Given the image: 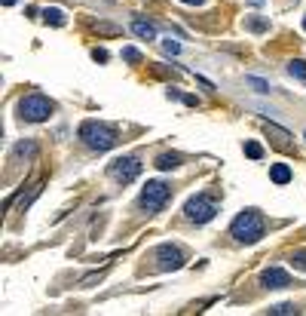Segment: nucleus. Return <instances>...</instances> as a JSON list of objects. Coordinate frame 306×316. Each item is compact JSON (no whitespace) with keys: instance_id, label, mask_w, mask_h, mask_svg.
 Wrapping results in <instances>:
<instances>
[{"instance_id":"nucleus-1","label":"nucleus","mask_w":306,"mask_h":316,"mask_svg":"<svg viewBox=\"0 0 306 316\" xmlns=\"http://www.w3.org/2000/svg\"><path fill=\"white\" fill-rule=\"evenodd\" d=\"M230 234H233L239 243L251 246V243H257V240L267 234V224H264V218H261V212H257V209H245V212H239V215L233 218Z\"/></svg>"},{"instance_id":"nucleus-2","label":"nucleus","mask_w":306,"mask_h":316,"mask_svg":"<svg viewBox=\"0 0 306 316\" xmlns=\"http://www.w3.org/2000/svg\"><path fill=\"white\" fill-rule=\"evenodd\" d=\"M80 138H83V144L92 148V151H110V148L116 144V129L107 126V123L86 120V123L80 126Z\"/></svg>"},{"instance_id":"nucleus-3","label":"nucleus","mask_w":306,"mask_h":316,"mask_svg":"<svg viewBox=\"0 0 306 316\" xmlns=\"http://www.w3.org/2000/svg\"><path fill=\"white\" fill-rule=\"evenodd\" d=\"M52 111H55V104L46 95H40V92H34V95L18 101V117L28 120V123H43V120H49Z\"/></svg>"},{"instance_id":"nucleus-4","label":"nucleus","mask_w":306,"mask_h":316,"mask_svg":"<svg viewBox=\"0 0 306 316\" xmlns=\"http://www.w3.org/2000/svg\"><path fill=\"white\" fill-rule=\"evenodd\" d=\"M169 197H172V187L166 181H147L144 191H141V206L147 212H162L166 203H169Z\"/></svg>"},{"instance_id":"nucleus-5","label":"nucleus","mask_w":306,"mask_h":316,"mask_svg":"<svg viewBox=\"0 0 306 316\" xmlns=\"http://www.w3.org/2000/svg\"><path fill=\"white\" fill-rule=\"evenodd\" d=\"M184 215H187L190 221H196V224H205V221H211V218L218 215V203H215L211 197H205V194H196V197L187 200Z\"/></svg>"},{"instance_id":"nucleus-6","label":"nucleus","mask_w":306,"mask_h":316,"mask_svg":"<svg viewBox=\"0 0 306 316\" xmlns=\"http://www.w3.org/2000/svg\"><path fill=\"white\" fill-rule=\"evenodd\" d=\"M107 175L113 181H120V184H129V181H135L141 175V160L138 157H120V160H113L107 166Z\"/></svg>"},{"instance_id":"nucleus-7","label":"nucleus","mask_w":306,"mask_h":316,"mask_svg":"<svg viewBox=\"0 0 306 316\" xmlns=\"http://www.w3.org/2000/svg\"><path fill=\"white\" fill-rule=\"evenodd\" d=\"M153 258H156V267H159V270H181V267H184V252H181L178 246H172V243H162V246L153 252Z\"/></svg>"},{"instance_id":"nucleus-8","label":"nucleus","mask_w":306,"mask_h":316,"mask_svg":"<svg viewBox=\"0 0 306 316\" xmlns=\"http://www.w3.org/2000/svg\"><path fill=\"white\" fill-rule=\"evenodd\" d=\"M261 286L264 289H288L291 286V277L282 270V267H270L261 273Z\"/></svg>"},{"instance_id":"nucleus-9","label":"nucleus","mask_w":306,"mask_h":316,"mask_svg":"<svg viewBox=\"0 0 306 316\" xmlns=\"http://www.w3.org/2000/svg\"><path fill=\"white\" fill-rule=\"evenodd\" d=\"M132 31L141 37V40H156V25L153 22H144V18H135L132 22Z\"/></svg>"},{"instance_id":"nucleus-10","label":"nucleus","mask_w":306,"mask_h":316,"mask_svg":"<svg viewBox=\"0 0 306 316\" xmlns=\"http://www.w3.org/2000/svg\"><path fill=\"white\" fill-rule=\"evenodd\" d=\"M270 178H273V184H288L291 181V166L288 163H273L270 166Z\"/></svg>"},{"instance_id":"nucleus-11","label":"nucleus","mask_w":306,"mask_h":316,"mask_svg":"<svg viewBox=\"0 0 306 316\" xmlns=\"http://www.w3.org/2000/svg\"><path fill=\"white\" fill-rule=\"evenodd\" d=\"M245 31H251V34H267V31H270V18H267V15H248V18H245Z\"/></svg>"},{"instance_id":"nucleus-12","label":"nucleus","mask_w":306,"mask_h":316,"mask_svg":"<svg viewBox=\"0 0 306 316\" xmlns=\"http://www.w3.org/2000/svg\"><path fill=\"white\" fill-rule=\"evenodd\" d=\"M43 22H46V25H55V28H61L67 18H64V9H58V6H46V9H43Z\"/></svg>"},{"instance_id":"nucleus-13","label":"nucleus","mask_w":306,"mask_h":316,"mask_svg":"<svg viewBox=\"0 0 306 316\" xmlns=\"http://www.w3.org/2000/svg\"><path fill=\"white\" fill-rule=\"evenodd\" d=\"M181 166V154H159L156 157V169L169 172V169H178Z\"/></svg>"},{"instance_id":"nucleus-14","label":"nucleus","mask_w":306,"mask_h":316,"mask_svg":"<svg viewBox=\"0 0 306 316\" xmlns=\"http://www.w3.org/2000/svg\"><path fill=\"white\" fill-rule=\"evenodd\" d=\"M95 31L104 34V37H120V34H123V28H116V25H110V22H98Z\"/></svg>"},{"instance_id":"nucleus-15","label":"nucleus","mask_w":306,"mask_h":316,"mask_svg":"<svg viewBox=\"0 0 306 316\" xmlns=\"http://www.w3.org/2000/svg\"><path fill=\"white\" fill-rule=\"evenodd\" d=\"M245 157L248 160H264V148L257 141H245Z\"/></svg>"},{"instance_id":"nucleus-16","label":"nucleus","mask_w":306,"mask_h":316,"mask_svg":"<svg viewBox=\"0 0 306 316\" xmlns=\"http://www.w3.org/2000/svg\"><path fill=\"white\" fill-rule=\"evenodd\" d=\"M288 74H291V77H297V80H306V61L294 58V61L288 65Z\"/></svg>"},{"instance_id":"nucleus-17","label":"nucleus","mask_w":306,"mask_h":316,"mask_svg":"<svg viewBox=\"0 0 306 316\" xmlns=\"http://www.w3.org/2000/svg\"><path fill=\"white\" fill-rule=\"evenodd\" d=\"M37 154V144L34 141H21V144H15V157H34Z\"/></svg>"},{"instance_id":"nucleus-18","label":"nucleus","mask_w":306,"mask_h":316,"mask_svg":"<svg viewBox=\"0 0 306 316\" xmlns=\"http://www.w3.org/2000/svg\"><path fill=\"white\" fill-rule=\"evenodd\" d=\"M291 267L306 273V249H300V252H294V255H291Z\"/></svg>"},{"instance_id":"nucleus-19","label":"nucleus","mask_w":306,"mask_h":316,"mask_svg":"<svg viewBox=\"0 0 306 316\" xmlns=\"http://www.w3.org/2000/svg\"><path fill=\"white\" fill-rule=\"evenodd\" d=\"M245 83H248V86H254L257 92H270V83H267V80H261V77H245Z\"/></svg>"},{"instance_id":"nucleus-20","label":"nucleus","mask_w":306,"mask_h":316,"mask_svg":"<svg viewBox=\"0 0 306 316\" xmlns=\"http://www.w3.org/2000/svg\"><path fill=\"white\" fill-rule=\"evenodd\" d=\"M270 313H273V316H285V313H297V307H294V304H276V307H270Z\"/></svg>"},{"instance_id":"nucleus-21","label":"nucleus","mask_w":306,"mask_h":316,"mask_svg":"<svg viewBox=\"0 0 306 316\" xmlns=\"http://www.w3.org/2000/svg\"><path fill=\"white\" fill-rule=\"evenodd\" d=\"M123 58L132 61V65H138V61H141V52H138L135 46H126V49H123Z\"/></svg>"},{"instance_id":"nucleus-22","label":"nucleus","mask_w":306,"mask_h":316,"mask_svg":"<svg viewBox=\"0 0 306 316\" xmlns=\"http://www.w3.org/2000/svg\"><path fill=\"white\" fill-rule=\"evenodd\" d=\"M162 49H166L169 55H178V52H181V43H175V40H162Z\"/></svg>"},{"instance_id":"nucleus-23","label":"nucleus","mask_w":306,"mask_h":316,"mask_svg":"<svg viewBox=\"0 0 306 316\" xmlns=\"http://www.w3.org/2000/svg\"><path fill=\"white\" fill-rule=\"evenodd\" d=\"M92 58H95V61H101V65H104V61H107V58H110V55H107V49H101V46H95V49H92Z\"/></svg>"},{"instance_id":"nucleus-24","label":"nucleus","mask_w":306,"mask_h":316,"mask_svg":"<svg viewBox=\"0 0 306 316\" xmlns=\"http://www.w3.org/2000/svg\"><path fill=\"white\" fill-rule=\"evenodd\" d=\"M181 101H184V104H190V108H196V104H199V98H196V95H181Z\"/></svg>"},{"instance_id":"nucleus-25","label":"nucleus","mask_w":306,"mask_h":316,"mask_svg":"<svg viewBox=\"0 0 306 316\" xmlns=\"http://www.w3.org/2000/svg\"><path fill=\"white\" fill-rule=\"evenodd\" d=\"M181 3H190V6H202L205 0H181Z\"/></svg>"},{"instance_id":"nucleus-26","label":"nucleus","mask_w":306,"mask_h":316,"mask_svg":"<svg viewBox=\"0 0 306 316\" xmlns=\"http://www.w3.org/2000/svg\"><path fill=\"white\" fill-rule=\"evenodd\" d=\"M12 3H15V0H3V6H12Z\"/></svg>"},{"instance_id":"nucleus-27","label":"nucleus","mask_w":306,"mask_h":316,"mask_svg":"<svg viewBox=\"0 0 306 316\" xmlns=\"http://www.w3.org/2000/svg\"><path fill=\"white\" fill-rule=\"evenodd\" d=\"M303 28H306V18H303Z\"/></svg>"}]
</instances>
